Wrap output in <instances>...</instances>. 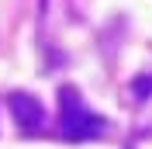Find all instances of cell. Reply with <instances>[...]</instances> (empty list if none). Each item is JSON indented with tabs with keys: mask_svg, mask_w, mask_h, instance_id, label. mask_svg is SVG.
<instances>
[{
	"mask_svg": "<svg viewBox=\"0 0 152 149\" xmlns=\"http://www.w3.org/2000/svg\"><path fill=\"white\" fill-rule=\"evenodd\" d=\"M59 128L62 135L73 142H90V139H100L111 125H107L100 114H94L90 108L83 104V97L73 90V87H62L59 90Z\"/></svg>",
	"mask_w": 152,
	"mask_h": 149,
	"instance_id": "cell-1",
	"label": "cell"
},
{
	"mask_svg": "<svg viewBox=\"0 0 152 149\" xmlns=\"http://www.w3.org/2000/svg\"><path fill=\"white\" fill-rule=\"evenodd\" d=\"M10 111H14V121L24 135H38L45 128V108L31 94H10Z\"/></svg>",
	"mask_w": 152,
	"mask_h": 149,
	"instance_id": "cell-2",
	"label": "cell"
},
{
	"mask_svg": "<svg viewBox=\"0 0 152 149\" xmlns=\"http://www.w3.org/2000/svg\"><path fill=\"white\" fill-rule=\"evenodd\" d=\"M135 97H138V101H145V97H149L152 94V73H145V76H138V80H135Z\"/></svg>",
	"mask_w": 152,
	"mask_h": 149,
	"instance_id": "cell-3",
	"label": "cell"
}]
</instances>
